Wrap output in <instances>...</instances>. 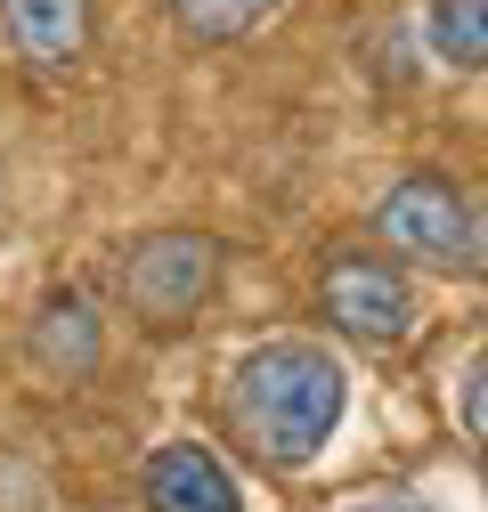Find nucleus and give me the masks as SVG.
Returning a JSON list of instances; mask_svg holds the SVG:
<instances>
[{"label": "nucleus", "mask_w": 488, "mask_h": 512, "mask_svg": "<svg viewBox=\"0 0 488 512\" xmlns=\"http://www.w3.org/2000/svg\"><path fill=\"white\" fill-rule=\"evenodd\" d=\"M236 431L253 439V456L277 472H301L334 439L342 407H350V374L318 350V342H261L236 358Z\"/></svg>", "instance_id": "nucleus-1"}, {"label": "nucleus", "mask_w": 488, "mask_h": 512, "mask_svg": "<svg viewBox=\"0 0 488 512\" xmlns=\"http://www.w3.org/2000/svg\"><path fill=\"white\" fill-rule=\"evenodd\" d=\"M212 285H220V244L196 236V228H147L139 244H122V261H114L122 309H131L139 326H155V334L196 326Z\"/></svg>", "instance_id": "nucleus-2"}, {"label": "nucleus", "mask_w": 488, "mask_h": 512, "mask_svg": "<svg viewBox=\"0 0 488 512\" xmlns=\"http://www.w3.org/2000/svg\"><path fill=\"white\" fill-rule=\"evenodd\" d=\"M318 301H326V326L366 342V350H391V342L415 334V293L375 252H334L326 277H318Z\"/></svg>", "instance_id": "nucleus-3"}, {"label": "nucleus", "mask_w": 488, "mask_h": 512, "mask_svg": "<svg viewBox=\"0 0 488 512\" xmlns=\"http://www.w3.org/2000/svg\"><path fill=\"white\" fill-rule=\"evenodd\" d=\"M375 236L399 252V261L448 269V261H464V244H472V212H464V196L448 179L407 171V179H391V196L375 204Z\"/></svg>", "instance_id": "nucleus-4"}, {"label": "nucleus", "mask_w": 488, "mask_h": 512, "mask_svg": "<svg viewBox=\"0 0 488 512\" xmlns=\"http://www.w3.org/2000/svg\"><path fill=\"white\" fill-rule=\"evenodd\" d=\"M106 358V334H98V309L66 285V293H49L33 309V326H25V366L49 382V391H74V382H90Z\"/></svg>", "instance_id": "nucleus-5"}, {"label": "nucleus", "mask_w": 488, "mask_h": 512, "mask_svg": "<svg viewBox=\"0 0 488 512\" xmlns=\"http://www.w3.org/2000/svg\"><path fill=\"white\" fill-rule=\"evenodd\" d=\"M139 488H147V512H244L228 464L196 439H163L139 472Z\"/></svg>", "instance_id": "nucleus-6"}, {"label": "nucleus", "mask_w": 488, "mask_h": 512, "mask_svg": "<svg viewBox=\"0 0 488 512\" xmlns=\"http://www.w3.org/2000/svg\"><path fill=\"white\" fill-rule=\"evenodd\" d=\"M0 33L33 74H74L90 57V0H0Z\"/></svg>", "instance_id": "nucleus-7"}, {"label": "nucleus", "mask_w": 488, "mask_h": 512, "mask_svg": "<svg viewBox=\"0 0 488 512\" xmlns=\"http://www.w3.org/2000/svg\"><path fill=\"white\" fill-rule=\"evenodd\" d=\"M423 41H432L440 66L480 74V66H488V0H432V17H423Z\"/></svg>", "instance_id": "nucleus-8"}, {"label": "nucleus", "mask_w": 488, "mask_h": 512, "mask_svg": "<svg viewBox=\"0 0 488 512\" xmlns=\"http://www.w3.org/2000/svg\"><path fill=\"white\" fill-rule=\"evenodd\" d=\"M269 9L277 0H171V25L188 41H236V33H253Z\"/></svg>", "instance_id": "nucleus-9"}, {"label": "nucleus", "mask_w": 488, "mask_h": 512, "mask_svg": "<svg viewBox=\"0 0 488 512\" xmlns=\"http://www.w3.org/2000/svg\"><path fill=\"white\" fill-rule=\"evenodd\" d=\"M464 423H472V439L488 447V350H480L472 374H464Z\"/></svg>", "instance_id": "nucleus-10"}, {"label": "nucleus", "mask_w": 488, "mask_h": 512, "mask_svg": "<svg viewBox=\"0 0 488 512\" xmlns=\"http://www.w3.org/2000/svg\"><path fill=\"white\" fill-rule=\"evenodd\" d=\"M464 269H472V277L488 285V204L472 212V244H464Z\"/></svg>", "instance_id": "nucleus-11"}, {"label": "nucleus", "mask_w": 488, "mask_h": 512, "mask_svg": "<svg viewBox=\"0 0 488 512\" xmlns=\"http://www.w3.org/2000/svg\"><path fill=\"white\" fill-rule=\"evenodd\" d=\"M350 512H432V504H415V496H366V504H350Z\"/></svg>", "instance_id": "nucleus-12"}]
</instances>
